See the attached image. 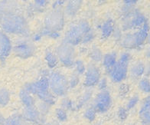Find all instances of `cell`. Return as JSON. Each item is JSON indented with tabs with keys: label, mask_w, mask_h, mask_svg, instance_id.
Instances as JSON below:
<instances>
[{
	"label": "cell",
	"mask_w": 150,
	"mask_h": 125,
	"mask_svg": "<svg viewBox=\"0 0 150 125\" xmlns=\"http://www.w3.org/2000/svg\"><path fill=\"white\" fill-rule=\"evenodd\" d=\"M126 125H134L133 124H126Z\"/></svg>",
	"instance_id": "cell-45"
},
{
	"label": "cell",
	"mask_w": 150,
	"mask_h": 125,
	"mask_svg": "<svg viewBox=\"0 0 150 125\" xmlns=\"http://www.w3.org/2000/svg\"><path fill=\"white\" fill-rule=\"evenodd\" d=\"M147 22L145 16L138 10H131L125 14L122 28L124 30L139 29Z\"/></svg>",
	"instance_id": "cell-7"
},
{
	"label": "cell",
	"mask_w": 150,
	"mask_h": 125,
	"mask_svg": "<svg viewBox=\"0 0 150 125\" xmlns=\"http://www.w3.org/2000/svg\"><path fill=\"white\" fill-rule=\"evenodd\" d=\"M117 114H118L119 118L122 121H124V120L127 119V116H128V111L126 107H121L119 108Z\"/></svg>",
	"instance_id": "cell-37"
},
{
	"label": "cell",
	"mask_w": 150,
	"mask_h": 125,
	"mask_svg": "<svg viewBox=\"0 0 150 125\" xmlns=\"http://www.w3.org/2000/svg\"><path fill=\"white\" fill-rule=\"evenodd\" d=\"M98 88L101 91L106 89V87H107V79L106 77H102L100 80L99 81L98 84H97Z\"/></svg>",
	"instance_id": "cell-38"
},
{
	"label": "cell",
	"mask_w": 150,
	"mask_h": 125,
	"mask_svg": "<svg viewBox=\"0 0 150 125\" xmlns=\"http://www.w3.org/2000/svg\"><path fill=\"white\" fill-rule=\"evenodd\" d=\"M18 2L14 1H0V20L8 15L17 13Z\"/></svg>",
	"instance_id": "cell-15"
},
{
	"label": "cell",
	"mask_w": 150,
	"mask_h": 125,
	"mask_svg": "<svg viewBox=\"0 0 150 125\" xmlns=\"http://www.w3.org/2000/svg\"><path fill=\"white\" fill-rule=\"evenodd\" d=\"M114 22L112 19H107L101 26L102 37L103 38H107L114 32Z\"/></svg>",
	"instance_id": "cell-21"
},
{
	"label": "cell",
	"mask_w": 150,
	"mask_h": 125,
	"mask_svg": "<svg viewBox=\"0 0 150 125\" xmlns=\"http://www.w3.org/2000/svg\"><path fill=\"white\" fill-rule=\"evenodd\" d=\"M91 97H92V92H91V90H90V91H86V92L83 94V95L81 96L79 101H78V103H77V108L79 109V108L83 107V105H85V104L90 101Z\"/></svg>",
	"instance_id": "cell-27"
},
{
	"label": "cell",
	"mask_w": 150,
	"mask_h": 125,
	"mask_svg": "<svg viewBox=\"0 0 150 125\" xmlns=\"http://www.w3.org/2000/svg\"><path fill=\"white\" fill-rule=\"evenodd\" d=\"M145 66L144 63L142 62H137L132 65L130 68V77L132 79H138L144 75L145 73Z\"/></svg>",
	"instance_id": "cell-19"
},
{
	"label": "cell",
	"mask_w": 150,
	"mask_h": 125,
	"mask_svg": "<svg viewBox=\"0 0 150 125\" xmlns=\"http://www.w3.org/2000/svg\"><path fill=\"white\" fill-rule=\"evenodd\" d=\"M139 100V97L138 94H135V95L132 96L130 99L129 100L127 104L126 108H127V111H129V110L132 109L138 104Z\"/></svg>",
	"instance_id": "cell-34"
},
{
	"label": "cell",
	"mask_w": 150,
	"mask_h": 125,
	"mask_svg": "<svg viewBox=\"0 0 150 125\" xmlns=\"http://www.w3.org/2000/svg\"><path fill=\"white\" fill-rule=\"evenodd\" d=\"M112 103V97L110 92L107 90H103L95 97L92 107L97 111V113H105L110 108Z\"/></svg>",
	"instance_id": "cell-9"
},
{
	"label": "cell",
	"mask_w": 150,
	"mask_h": 125,
	"mask_svg": "<svg viewBox=\"0 0 150 125\" xmlns=\"http://www.w3.org/2000/svg\"><path fill=\"white\" fill-rule=\"evenodd\" d=\"M19 98L21 101H22V103L23 104V105L25 106V107L35 106V101L33 95L31 94L29 92H27L24 88L21 89V91H20Z\"/></svg>",
	"instance_id": "cell-20"
},
{
	"label": "cell",
	"mask_w": 150,
	"mask_h": 125,
	"mask_svg": "<svg viewBox=\"0 0 150 125\" xmlns=\"http://www.w3.org/2000/svg\"><path fill=\"white\" fill-rule=\"evenodd\" d=\"M45 29L52 32H59L64 26V16L61 9H54L44 19Z\"/></svg>",
	"instance_id": "cell-5"
},
{
	"label": "cell",
	"mask_w": 150,
	"mask_h": 125,
	"mask_svg": "<svg viewBox=\"0 0 150 125\" xmlns=\"http://www.w3.org/2000/svg\"><path fill=\"white\" fill-rule=\"evenodd\" d=\"M145 55L146 58H150V46H149L148 48H146V52H145Z\"/></svg>",
	"instance_id": "cell-42"
},
{
	"label": "cell",
	"mask_w": 150,
	"mask_h": 125,
	"mask_svg": "<svg viewBox=\"0 0 150 125\" xmlns=\"http://www.w3.org/2000/svg\"><path fill=\"white\" fill-rule=\"evenodd\" d=\"M80 82V75L76 72H73L71 75L70 79L68 80V83H69V88H74V87H77Z\"/></svg>",
	"instance_id": "cell-32"
},
{
	"label": "cell",
	"mask_w": 150,
	"mask_h": 125,
	"mask_svg": "<svg viewBox=\"0 0 150 125\" xmlns=\"http://www.w3.org/2000/svg\"><path fill=\"white\" fill-rule=\"evenodd\" d=\"M7 125H27L26 121L23 119L22 114H15L7 118Z\"/></svg>",
	"instance_id": "cell-22"
},
{
	"label": "cell",
	"mask_w": 150,
	"mask_h": 125,
	"mask_svg": "<svg viewBox=\"0 0 150 125\" xmlns=\"http://www.w3.org/2000/svg\"><path fill=\"white\" fill-rule=\"evenodd\" d=\"M100 80V72L98 67L93 64H89L85 72V78L83 85L87 87H94L97 85Z\"/></svg>",
	"instance_id": "cell-12"
},
{
	"label": "cell",
	"mask_w": 150,
	"mask_h": 125,
	"mask_svg": "<svg viewBox=\"0 0 150 125\" xmlns=\"http://www.w3.org/2000/svg\"><path fill=\"white\" fill-rule=\"evenodd\" d=\"M89 55L91 59L95 62H101L103 60V55L102 53V51L99 48H97V47H93V48H91Z\"/></svg>",
	"instance_id": "cell-24"
},
{
	"label": "cell",
	"mask_w": 150,
	"mask_h": 125,
	"mask_svg": "<svg viewBox=\"0 0 150 125\" xmlns=\"http://www.w3.org/2000/svg\"><path fill=\"white\" fill-rule=\"evenodd\" d=\"M74 66H75V72H77L79 75H83L86 72V69L87 67L85 66L84 62L82 60H77L74 62Z\"/></svg>",
	"instance_id": "cell-29"
},
{
	"label": "cell",
	"mask_w": 150,
	"mask_h": 125,
	"mask_svg": "<svg viewBox=\"0 0 150 125\" xmlns=\"http://www.w3.org/2000/svg\"><path fill=\"white\" fill-rule=\"evenodd\" d=\"M56 56L58 61L66 67H71L74 65L75 49L74 46L62 42L56 49Z\"/></svg>",
	"instance_id": "cell-6"
},
{
	"label": "cell",
	"mask_w": 150,
	"mask_h": 125,
	"mask_svg": "<svg viewBox=\"0 0 150 125\" xmlns=\"http://www.w3.org/2000/svg\"><path fill=\"white\" fill-rule=\"evenodd\" d=\"M64 3H65V2H64V1H55V2H54L53 8L54 9H58V7H59V6H63Z\"/></svg>",
	"instance_id": "cell-40"
},
{
	"label": "cell",
	"mask_w": 150,
	"mask_h": 125,
	"mask_svg": "<svg viewBox=\"0 0 150 125\" xmlns=\"http://www.w3.org/2000/svg\"><path fill=\"white\" fill-rule=\"evenodd\" d=\"M22 116L25 121L37 124H44L45 122V117L40 114L35 106L25 107Z\"/></svg>",
	"instance_id": "cell-13"
},
{
	"label": "cell",
	"mask_w": 150,
	"mask_h": 125,
	"mask_svg": "<svg viewBox=\"0 0 150 125\" xmlns=\"http://www.w3.org/2000/svg\"><path fill=\"white\" fill-rule=\"evenodd\" d=\"M150 26L147 22L134 32L125 35L121 39V45L125 48H136L141 46L147 39Z\"/></svg>",
	"instance_id": "cell-2"
},
{
	"label": "cell",
	"mask_w": 150,
	"mask_h": 125,
	"mask_svg": "<svg viewBox=\"0 0 150 125\" xmlns=\"http://www.w3.org/2000/svg\"><path fill=\"white\" fill-rule=\"evenodd\" d=\"M23 88L32 95L37 96L40 93L49 90L48 77H42L36 82L25 84Z\"/></svg>",
	"instance_id": "cell-11"
},
{
	"label": "cell",
	"mask_w": 150,
	"mask_h": 125,
	"mask_svg": "<svg viewBox=\"0 0 150 125\" xmlns=\"http://www.w3.org/2000/svg\"><path fill=\"white\" fill-rule=\"evenodd\" d=\"M139 88L143 93L150 94V81L147 77L141 78L139 82Z\"/></svg>",
	"instance_id": "cell-26"
},
{
	"label": "cell",
	"mask_w": 150,
	"mask_h": 125,
	"mask_svg": "<svg viewBox=\"0 0 150 125\" xmlns=\"http://www.w3.org/2000/svg\"><path fill=\"white\" fill-rule=\"evenodd\" d=\"M84 32L80 28L79 25L76 24L71 26V28L67 30L64 36V42L74 46L77 45L81 43L83 37L84 36Z\"/></svg>",
	"instance_id": "cell-10"
},
{
	"label": "cell",
	"mask_w": 150,
	"mask_h": 125,
	"mask_svg": "<svg viewBox=\"0 0 150 125\" xmlns=\"http://www.w3.org/2000/svg\"><path fill=\"white\" fill-rule=\"evenodd\" d=\"M47 125H60V124L58 123H57V122H52V123L47 124Z\"/></svg>",
	"instance_id": "cell-43"
},
{
	"label": "cell",
	"mask_w": 150,
	"mask_h": 125,
	"mask_svg": "<svg viewBox=\"0 0 150 125\" xmlns=\"http://www.w3.org/2000/svg\"><path fill=\"white\" fill-rule=\"evenodd\" d=\"M10 97H11V94H10L9 91L5 87H1L0 88V106L5 107L8 105L10 101Z\"/></svg>",
	"instance_id": "cell-23"
},
{
	"label": "cell",
	"mask_w": 150,
	"mask_h": 125,
	"mask_svg": "<svg viewBox=\"0 0 150 125\" xmlns=\"http://www.w3.org/2000/svg\"><path fill=\"white\" fill-rule=\"evenodd\" d=\"M45 60L47 62L48 67L51 68L55 67L57 65L58 62V59H57L56 55L52 53L51 51H47L45 53Z\"/></svg>",
	"instance_id": "cell-25"
},
{
	"label": "cell",
	"mask_w": 150,
	"mask_h": 125,
	"mask_svg": "<svg viewBox=\"0 0 150 125\" xmlns=\"http://www.w3.org/2000/svg\"><path fill=\"white\" fill-rule=\"evenodd\" d=\"M94 37H95L94 33H93L92 30H91L89 32H87L86 35H84L81 43H88V42H91V41H93Z\"/></svg>",
	"instance_id": "cell-36"
},
{
	"label": "cell",
	"mask_w": 150,
	"mask_h": 125,
	"mask_svg": "<svg viewBox=\"0 0 150 125\" xmlns=\"http://www.w3.org/2000/svg\"><path fill=\"white\" fill-rule=\"evenodd\" d=\"M12 50L16 56L22 59H26L34 55L35 52V45L30 40H20L17 42Z\"/></svg>",
	"instance_id": "cell-8"
},
{
	"label": "cell",
	"mask_w": 150,
	"mask_h": 125,
	"mask_svg": "<svg viewBox=\"0 0 150 125\" xmlns=\"http://www.w3.org/2000/svg\"><path fill=\"white\" fill-rule=\"evenodd\" d=\"M126 7H128V8H132L137 3V1H124L123 2Z\"/></svg>",
	"instance_id": "cell-39"
},
{
	"label": "cell",
	"mask_w": 150,
	"mask_h": 125,
	"mask_svg": "<svg viewBox=\"0 0 150 125\" xmlns=\"http://www.w3.org/2000/svg\"><path fill=\"white\" fill-rule=\"evenodd\" d=\"M96 114H97V111H95L94 108L91 106V107H88V108L84 111V113H83V117H84L88 121L92 122V121H94L95 118H96Z\"/></svg>",
	"instance_id": "cell-28"
},
{
	"label": "cell",
	"mask_w": 150,
	"mask_h": 125,
	"mask_svg": "<svg viewBox=\"0 0 150 125\" xmlns=\"http://www.w3.org/2000/svg\"><path fill=\"white\" fill-rule=\"evenodd\" d=\"M82 1H69L65 6L64 12L68 16H74L82 7Z\"/></svg>",
	"instance_id": "cell-18"
},
{
	"label": "cell",
	"mask_w": 150,
	"mask_h": 125,
	"mask_svg": "<svg viewBox=\"0 0 150 125\" xmlns=\"http://www.w3.org/2000/svg\"><path fill=\"white\" fill-rule=\"evenodd\" d=\"M0 26L5 32L10 34L26 36L29 33L27 20L18 12L8 15L0 20Z\"/></svg>",
	"instance_id": "cell-1"
},
{
	"label": "cell",
	"mask_w": 150,
	"mask_h": 125,
	"mask_svg": "<svg viewBox=\"0 0 150 125\" xmlns=\"http://www.w3.org/2000/svg\"><path fill=\"white\" fill-rule=\"evenodd\" d=\"M146 40H148V42H150V30H149V32L148 36H147V39Z\"/></svg>",
	"instance_id": "cell-44"
},
{
	"label": "cell",
	"mask_w": 150,
	"mask_h": 125,
	"mask_svg": "<svg viewBox=\"0 0 150 125\" xmlns=\"http://www.w3.org/2000/svg\"><path fill=\"white\" fill-rule=\"evenodd\" d=\"M5 121H6V118L4 117V116L2 115V114L0 112V125H3Z\"/></svg>",
	"instance_id": "cell-41"
},
{
	"label": "cell",
	"mask_w": 150,
	"mask_h": 125,
	"mask_svg": "<svg viewBox=\"0 0 150 125\" xmlns=\"http://www.w3.org/2000/svg\"><path fill=\"white\" fill-rule=\"evenodd\" d=\"M103 65L107 73L110 74L111 70L117 62V55L116 52H112L104 55L103 57Z\"/></svg>",
	"instance_id": "cell-17"
},
{
	"label": "cell",
	"mask_w": 150,
	"mask_h": 125,
	"mask_svg": "<svg viewBox=\"0 0 150 125\" xmlns=\"http://www.w3.org/2000/svg\"><path fill=\"white\" fill-rule=\"evenodd\" d=\"M130 60L131 55L128 52H124L121 55L114 67H112L109 74L112 82L115 83H120L126 79Z\"/></svg>",
	"instance_id": "cell-3"
},
{
	"label": "cell",
	"mask_w": 150,
	"mask_h": 125,
	"mask_svg": "<svg viewBox=\"0 0 150 125\" xmlns=\"http://www.w3.org/2000/svg\"><path fill=\"white\" fill-rule=\"evenodd\" d=\"M51 107H52V106L49 105V104H47L45 103V102L41 101V102L38 104L36 107H37V109L38 110V111L40 112V114H41L42 116H45V117L47 114H48V112H49Z\"/></svg>",
	"instance_id": "cell-30"
},
{
	"label": "cell",
	"mask_w": 150,
	"mask_h": 125,
	"mask_svg": "<svg viewBox=\"0 0 150 125\" xmlns=\"http://www.w3.org/2000/svg\"><path fill=\"white\" fill-rule=\"evenodd\" d=\"M34 3H35V9L37 10H42L44 8H45L46 6H47V5L49 3V2L48 1H45V0H43V1H42V0H39V1H35L34 2Z\"/></svg>",
	"instance_id": "cell-35"
},
{
	"label": "cell",
	"mask_w": 150,
	"mask_h": 125,
	"mask_svg": "<svg viewBox=\"0 0 150 125\" xmlns=\"http://www.w3.org/2000/svg\"><path fill=\"white\" fill-rule=\"evenodd\" d=\"M49 88L57 96H64L69 89L68 80L64 75L59 72H53L48 77Z\"/></svg>",
	"instance_id": "cell-4"
},
{
	"label": "cell",
	"mask_w": 150,
	"mask_h": 125,
	"mask_svg": "<svg viewBox=\"0 0 150 125\" xmlns=\"http://www.w3.org/2000/svg\"><path fill=\"white\" fill-rule=\"evenodd\" d=\"M139 116L144 125H150V95L144 100L140 107Z\"/></svg>",
	"instance_id": "cell-16"
},
{
	"label": "cell",
	"mask_w": 150,
	"mask_h": 125,
	"mask_svg": "<svg viewBox=\"0 0 150 125\" xmlns=\"http://www.w3.org/2000/svg\"><path fill=\"white\" fill-rule=\"evenodd\" d=\"M55 115L57 117V120L61 122H65L67 121V113L65 110L62 109L61 107H59L56 109L55 111Z\"/></svg>",
	"instance_id": "cell-31"
},
{
	"label": "cell",
	"mask_w": 150,
	"mask_h": 125,
	"mask_svg": "<svg viewBox=\"0 0 150 125\" xmlns=\"http://www.w3.org/2000/svg\"><path fill=\"white\" fill-rule=\"evenodd\" d=\"M73 102L70 98L64 97L61 100V107L62 109L65 110L66 111H69V110L73 109Z\"/></svg>",
	"instance_id": "cell-33"
},
{
	"label": "cell",
	"mask_w": 150,
	"mask_h": 125,
	"mask_svg": "<svg viewBox=\"0 0 150 125\" xmlns=\"http://www.w3.org/2000/svg\"><path fill=\"white\" fill-rule=\"evenodd\" d=\"M12 50L11 40L3 31L0 30V60H4Z\"/></svg>",
	"instance_id": "cell-14"
}]
</instances>
